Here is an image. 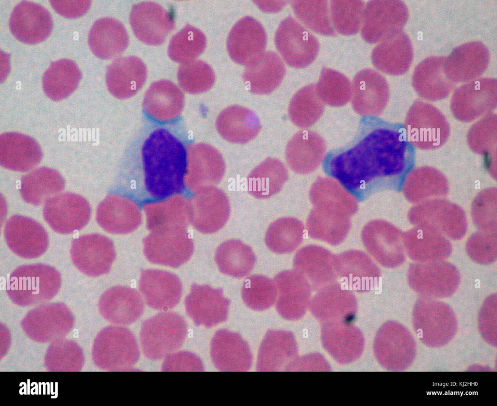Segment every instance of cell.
I'll return each mask as SVG.
<instances>
[{"label": "cell", "mask_w": 497, "mask_h": 406, "mask_svg": "<svg viewBox=\"0 0 497 406\" xmlns=\"http://www.w3.org/2000/svg\"><path fill=\"white\" fill-rule=\"evenodd\" d=\"M266 43V34L262 25L247 16L238 21L230 31L227 47L234 62L246 66L264 52Z\"/></svg>", "instance_id": "15"}, {"label": "cell", "mask_w": 497, "mask_h": 406, "mask_svg": "<svg viewBox=\"0 0 497 406\" xmlns=\"http://www.w3.org/2000/svg\"><path fill=\"white\" fill-rule=\"evenodd\" d=\"M310 198L315 206L336 209L349 216L358 209L356 198L335 179L318 178L311 188Z\"/></svg>", "instance_id": "34"}, {"label": "cell", "mask_w": 497, "mask_h": 406, "mask_svg": "<svg viewBox=\"0 0 497 406\" xmlns=\"http://www.w3.org/2000/svg\"><path fill=\"white\" fill-rule=\"evenodd\" d=\"M315 90L322 102L330 106H343L351 98L352 85L349 79L326 67L322 69Z\"/></svg>", "instance_id": "40"}, {"label": "cell", "mask_w": 497, "mask_h": 406, "mask_svg": "<svg viewBox=\"0 0 497 406\" xmlns=\"http://www.w3.org/2000/svg\"><path fill=\"white\" fill-rule=\"evenodd\" d=\"M192 250V242L180 232L157 233L146 240L145 253L149 260L171 267H178L186 262Z\"/></svg>", "instance_id": "19"}, {"label": "cell", "mask_w": 497, "mask_h": 406, "mask_svg": "<svg viewBox=\"0 0 497 406\" xmlns=\"http://www.w3.org/2000/svg\"><path fill=\"white\" fill-rule=\"evenodd\" d=\"M230 301L221 288L209 285H191L185 299V310L188 315L197 326L210 328L226 320Z\"/></svg>", "instance_id": "11"}, {"label": "cell", "mask_w": 497, "mask_h": 406, "mask_svg": "<svg viewBox=\"0 0 497 406\" xmlns=\"http://www.w3.org/2000/svg\"><path fill=\"white\" fill-rule=\"evenodd\" d=\"M445 58L429 57L416 66L413 74L414 84L422 96L435 100L445 97L448 93L451 86L443 71Z\"/></svg>", "instance_id": "31"}, {"label": "cell", "mask_w": 497, "mask_h": 406, "mask_svg": "<svg viewBox=\"0 0 497 406\" xmlns=\"http://www.w3.org/2000/svg\"><path fill=\"white\" fill-rule=\"evenodd\" d=\"M89 47L95 56L108 60L117 57L127 48L129 38L123 25L112 17H103L93 24L88 34Z\"/></svg>", "instance_id": "23"}, {"label": "cell", "mask_w": 497, "mask_h": 406, "mask_svg": "<svg viewBox=\"0 0 497 406\" xmlns=\"http://www.w3.org/2000/svg\"><path fill=\"white\" fill-rule=\"evenodd\" d=\"M496 80L484 78L473 81L458 89L452 99L457 110L481 109L492 106L496 101Z\"/></svg>", "instance_id": "39"}, {"label": "cell", "mask_w": 497, "mask_h": 406, "mask_svg": "<svg viewBox=\"0 0 497 406\" xmlns=\"http://www.w3.org/2000/svg\"><path fill=\"white\" fill-rule=\"evenodd\" d=\"M278 297L276 309L283 318L293 319L297 317L301 311V301L305 284L301 277L296 272L285 270L279 273L274 278Z\"/></svg>", "instance_id": "36"}, {"label": "cell", "mask_w": 497, "mask_h": 406, "mask_svg": "<svg viewBox=\"0 0 497 406\" xmlns=\"http://www.w3.org/2000/svg\"><path fill=\"white\" fill-rule=\"evenodd\" d=\"M70 255L76 268L90 277L108 273L115 257L112 242L97 234L83 235L73 240Z\"/></svg>", "instance_id": "8"}, {"label": "cell", "mask_w": 497, "mask_h": 406, "mask_svg": "<svg viewBox=\"0 0 497 406\" xmlns=\"http://www.w3.org/2000/svg\"><path fill=\"white\" fill-rule=\"evenodd\" d=\"M364 6L362 0H331L330 15L334 30L345 35L357 33L362 26Z\"/></svg>", "instance_id": "43"}, {"label": "cell", "mask_w": 497, "mask_h": 406, "mask_svg": "<svg viewBox=\"0 0 497 406\" xmlns=\"http://www.w3.org/2000/svg\"><path fill=\"white\" fill-rule=\"evenodd\" d=\"M490 61L488 48L480 41L462 44L445 58L443 71L446 77L455 81H464L480 76Z\"/></svg>", "instance_id": "16"}, {"label": "cell", "mask_w": 497, "mask_h": 406, "mask_svg": "<svg viewBox=\"0 0 497 406\" xmlns=\"http://www.w3.org/2000/svg\"><path fill=\"white\" fill-rule=\"evenodd\" d=\"M4 235L9 249L23 258H37L48 247L49 237L44 228L33 219L23 216L10 217L5 224Z\"/></svg>", "instance_id": "10"}, {"label": "cell", "mask_w": 497, "mask_h": 406, "mask_svg": "<svg viewBox=\"0 0 497 406\" xmlns=\"http://www.w3.org/2000/svg\"><path fill=\"white\" fill-rule=\"evenodd\" d=\"M99 307L102 316L118 325H128L142 315L144 301L138 292L124 286L112 287L101 295Z\"/></svg>", "instance_id": "18"}, {"label": "cell", "mask_w": 497, "mask_h": 406, "mask_svg": "<svg viewBox=\"0 0 497 406\" xmlns=\"http://www.w3.org/2000/svg\"><path fill=\"white\" fill-rule=\"evenodd\" d=\"M142 155L145 183L150 191H177L182 188L186 155L182 143L164 129L154 131L144 142Z\"/></svg>", "instance_id": "2"}, {"label": "cell", "mask_w": 497, "mask_h": 406, "mask_svg": "<svg viewBox=\"0 0 497 406\" xmlns=\"http://www.w3.org/2000/svg\"><path fill=\"white\" fill-rule=\"evenodd\" d=\"M53 9L60 15L67 18L82 16L88 10L91 0H50Z\"/></svg>", "instance_id": "48"}, {"label": "cell", "mask_w": 497, "mask_h": 406, "mask_svg": "<svg viewBox=\"0 0 497 406\" xmlns=\"http://www.w3.org/2000/svg\"><path fill=\"white\" fill-rule=\"evenodd\" d=\"M82 73L72 60L63 59L51 62L43 76L42 86L45 94L57 101L69 96L77 88Z\"/></svg>", "instance_id": "30"}, {"label": "cell", "mask_w": 497, "mask_h": 406, "mask_svg": "<svg viewBox=\"0 0 497 406\" xmlns=\"http://www.w3.org/2000/svg\"><path fill=\"white\" fill-rule=\"evenodd\" d=\"M165 358L162 367L164 371H200L203 369L199 359L188 352H173Z\"/></svg>", "instance_id": "47"}, {"label": "cell", "mask_w": 497, "mask_h": 406, "mask_svg": "<svg viewBox=\"0 0 497 406\" xmlns=\"http://www.w3.org/2000/svg\"><path fill=\"white\" fill-rule=\"evenodd\" d=\"M100 357L106 368L123 371L131 368L137 362L139 350L136 339L128 329L109 327L101 332Z\"/></svg>", "instance_id": "14"}, {"label": "cell", "mask_w": 497, "mask_h": 406, "mask_svg": "<svg viewBox=\"0 0 497 406\" xmlns=\"http://www.w3.org/2000/svg\"><path fill=\"white\" fill-rule=\"evenodd\" d=\"M414 52L411 41L403 31L381 42L373 49L371 60L379 70L392 75L405 73L410 67Z\"/></svg>", "instance_id": "25"}, {"label": "cell", "mask_w": 497, "mask_h": 406, "mask_svg": "<svg viewBox=\"0 0 497 406\" xmlns=\"http://www.w3.org/2000/svg\"><path fill=\"white\" fill-rule=\"evenodd\" d=\"M187 333L184 318L170 312H162L145 320L141 326L140 341L145 356L159 360L179 349Z\"/></svg>", "instance_id": "4"}, {"label": "cell", "mask_w": 497, "mask_h": 406, "mask_svg": "<svg viewBox=\"0 0 497 406\" xmlns=\"http://www.w3.org/2000/svg\"><path fill=\"white\" fill-rule=\"evenodd\" d=\"M275 43L284 61L290 66L305 67L315 59L319 49L316 38L291 16L282 21Z\"/></svg>", "instance_id": "6"}, {"label": "cell", "mask_w": 497, "mask_h": 406, "mask_svg": "<svg viewBox=\"0 0 497 406\" xmlns=\"http://www.w3.org/2000/svg\"><path fill=\"white\" fill-rule=\"evenodd\" d=\"M293 10L297 17L309 29L325 36H335L326 0H294Z\"/></svg>", "instance_id": "42"}, {"label": "cell", "mask_w": 497, "mask_h": 406, "mask_svg": "<svg viewBox=\"0 0 497 406\" xmlns=\"http://www.w3.org/2000/svg\"><path fill=\"white\" fill-rule=\"evenodd\" d=\"M303 226L298 219L291 217L278 219L268 227L265 243L272 252L283 254L293 251L301 243Z\"/></svg>", "instance_id": "38"}, {"label": "cell", "mask_w": 497, "mask_h": 406, "mask_svg": "<svg viewBox=\"0 0 497 406\" xmlns=\"http://www.w3.org/2000/svg\"><path fill=\"white\" fill-rule=\"evenodd\" d=\"M287 177V171L280 161L267 158L249 175L248 192L258 199L269 198L281 190Z\"/></svg>", "instance_id": "33"}, {"label": "cell", "mask_w": 497, "mask_h": 406, "mask_svg": "<svg viewBox=\"0 0 497 406\" xmlns=\"http://www.w3.org/2000/svg\"><path fill=\"white\" fill-rule=\"evenodd\" d=\"M147 70L143 62L136 56L120 58L107 67L106 82L109 91L116 97H132L142 87Z\"/></svg>", "instance_id": "21"}, {"label": "cell", "mask_w": 497, "mask_h": 406, "mask_svg": "<svg viewBox=\"0 0 497 406\" xmlns=\"http://www.w3.org/2000/svg\"><path fill=\"white\" fill-rule=\"evenodd\" d=\"M43 214L46 222L55 232L69 234L86 225L90 219L91 208L83 197L68 192L47 200Z\"/></svg>", "instance_id": "7"}, {"label": "cell", "mask_w": 497, "mask_h": 406, "mask_svg": "<svg viewBox=\"0 0 497 406\" xmlns=\"http://www.w3.org/2000/svg\"><path fill=\"white\" fill-rule=\"evenodd\" d=\"M180 86L191 94L204 93L214 85L215 75L212 67L201 60H192L182 63L177 74Z\"/></svg>", "instance_id": "45"}, {"label": "cell", "mask_w": 497, "mask_h": 406, "mask_svg": "<svg viewBox=\"0 0 497 406\" xmlns=\"http://www.w3.org/2000/svg\"><path fill=\"white\" fill-rule=\"evenodd\" d=\"M184 100L182 91L173 82L163 79L150 85L145 94L143 107L151 117L166 122L180 114Z\"/></svg>", "instance_id": "26"}, {"label": "cell", "mask_w": 497, "mask_h": 406, "mask_svg": "<svg viewBox=\"0 0 497 406\" xmlns=\"http://www.w3.org/2000/svg\"><path fill=\"white\" fill-rule=\"evenodd\" d=\"M139 288L147 304L158 310L176 306L182 294L179 278L173 273L159 269L142 270Z\"/></svg>", "instance_id": "17"}, {"label": "cell", "mask_w": 497, "mask_h": 406, "mask_svg": "<svg viewBox=\"0 0 497 406\" xmlns=\"http://www.w3.org/2000/svg\"><path fill=\"white\" fill-rule=\"evenodd\" d=\"M215 365L224 371H245L249 369L251 357L246 343L239 335L227 330L218 331L211 345Z\"/></svg>", "instance_id": "27"}, {"label": "cell", "mask_w": 497, "mask_h": 406, "mask_svg": "<svg viewBox=\"0 0 497 406\" xmlns=\"http://www.w3.org/2000/svg\"><path fill=\"white\" fill-rule=\"evenodd\" d=\"M396 141L387 129H371L351 146L331 155L327 171L349 192L363 200L376 192L383 179L394 172Z\"/></svg>", "instance_id": "1"}, {"label": "cell", "mask_w": 497, "mask_h": 406, "mask_svg": "<svg viewBox=\"0 0 497 406\" xmlns=\"http://www.w3.org/2000/svg\"><path fill=\"white\" fill-rule=\"evenodd\" d=\"M206 39L199 29L187 24L171 39L168 55L174 62L184 63L195 60L204 50Z\"/></svg>", "instance_id": "41"}, {"label": "cell", "mask_w": 497, "mask_h": 406, "mask_svg": "<svg viewBox=\"0 0 497 406\" xmlns=\"http://www.w3.org/2000/svg\"><path fill=\"white\" fill-rule=\"evenodd\" d=\"M352 85L351 104L360 115L376 116L385 107L389 89L385 78L377 71L366 68L354 76Z\"/></svg>", "instance_id": "13"}, {"label": "cell", "mask_w": 497, "mask_h": 406, "mask_svg": "<svg viewBox=\"0 0 497 406\" xmlns=\"http://www.w3.org/2000/svg\"><path fill=\"white\" fill-rule=\"evenodd\" d=\"M130 23L137 38L153 46L163 44L175 27L173 14L151 1L134 5L130 13Z\"/></svg>", "instance_id": "9"}, {"label": "cell", "mask_w": 497, "mask_h": 406, "mask_svg": "<svg viewBox=\"0 0 497 406\" xmlns=\"http://www.w3.org/2000/svg\"><path fill=\"white\" fill-rule=\"evenodd\" d=\"M13 35L27 44H35L46 39L53 28L50 12L36 3L23 0L14 8L9 19Z\"/></svg>", "instance_id": "12"}, {"label": "cell", "mask_w": 497, "mask_h": 406, "mask_svg": "<svg viewBox=\"0 0 497 406\" xmlns=\"http://www.w3.org/2000/svg\"><path fill=\"white\" fill-rule=\"evenodd\" d=\"M349 216L339 210L315 206L307 220L310 234L331 243H337L345 235L349 226Z\"/></svg>", "instance_id": "35"}, {"label": "cell", "mask_w": 497, "mask_h": 406, "mask_svg": "<svg viewBox=\"0 0 497 406\" xmlns=\"http://www.w3.org/2000/svg\"><path fill=\"white\" fill-rule=\"evenodd\" d=\"M324 111V104L316 93L315 84L308 85L298 90L292 97L288 109L292 122L303 129L313 125Z\"/></svg>", "instance_id": "37"}, {"label": "cell", "mask_w": 497, "mask_h": 406, "mask_svg": "<svg viewBox=\"0 0 497 406\" xmlns=\"http://www.w3.org/2000/svg\"><path fill=\"white\" fill-rule=\"evenodd\" d=\"M408 15L401 0L369 1L364 6L361 35L369 43L381 42L402 31Z\"/></svg>", "instance_id": "5"}, {"label": "cell", "mask_w": 497, "mask_h": 406, "mask_svg": "<svg viewBox=\"0 0 497 406\" xmlns=\"http://www.w3.org/2000/svg\"><path fill=\"white\" fill-rule=\"evenodd\" d=\"M290 334L282 330L269 331L261 346L258 361L260 371L282 369L289 356Z\"/></svg>", "instance_id": "44"}, {"label": "cell", "mask_w": 497, "mask_h": 406, "mask_svg": "<svg viewBox=\"0 0 497 406\" xmlns=\"http://www.w3.org/2000/svg\"><path fill=\"white\" fill-rule=\"evenodd\" d=\"M215 261L222 273L234 278H242L252 271L256 257L249 246L240 240L231 239L217 248Z\"/></svg>", "instance_id": "32"}, {"label": "cell", "mask_w": 497, "mask_h": 406, "mask_svg": "<svg viewBox=\"0 0 497 406\" xmlns=\"http://www.w3.org/2000/svg\"><path fill=\"white\" fill-rule=\"evenodd\" d=\"M42 156L40 146L32 137L16 132L0 136V164L5 168L27 172L41 162Z\"/></svg>", "instance_id": "20"}, {"label": "cell", "mask_w": 497, "mask_h": 406, "mask_svg": "<svg viewBox=\"0 0 497 406\" xmlns=\"http://www.w3.org/2000/svg\"><path fill=\"white\" fill-rule=\"evenodd\" d=\"M242 297L250 308L262 311L271 307L278 295L274 281L262 275H255L247 278L242 288Z\"/></svg>", "instance_id": "46"}, {"label": "cell", "mask_w": 497, "mask_h": 406, "mask_svg": "<svg viewBox=\"0 0 497 406\" xmlns=\"http://www.w3.org/2000/svg\"><path fill=\"white\" fill-rule=\"evenodd\" d=\"M217 130L226 141L245 143L258 134L260 121L256 114L245 107L234 105L224 109L216 122Z\"/></svg>", "instance_id": "28"}, {"label": "cell", "mask_w": 497, "mask_h": 406, "mask_svg": "<svg viewBox=\"0 0 497 406\" xmlns=\"http://www.w3.org/2000/svg\"><path fill=\"white\" fill-rule=\"evenodd\" d=\"M61 285V275L55 268L35 264L17 268L10 275L6 291L12 300L24 305L50 299Z\"/></svg>", "instance_id": "3"}, {"label": "cell", "mask_w": 497, "mask_h": 406, "mask_svg": "<svg viewBox=\"0 0 497 406\" xmlns=\"http://www.w3.org/2000/svg\"><path fill=\"white\" fill-rule=\"evenodd\" d=\"M65 187V180L57 171L42 167L21 178L20 193L25 202L37 206L58 194Z\"/></svg>", "instance_id": "29"}, {"label": "cell", "mask_w": 497, "mask_h": 406, "mask_svg": "<svg viewBox=\"0 0 497 406\" xmlns=\"http://www.w3.org/2000/svg\"><path fill=\"white\" fill-rule=\"evenodd\" d=\"M285 72L284 64L279 56L268 51L246 65L243 78L252 93L266 94L280 85Z\"/></svg>", "instance_id": "24"}, {"label": "cell", "mask_w": 497, "mask_h": 406, "mask_svg": "<svg viewBox=\"0 0 497 406\" xmlns=\"http://www.w3.org/2000/svg\"><path fill=\"white\" fill-rule=\"evenodd\" d=\"M326 146L316 132L304 130L297 132L287 144V162L295 172L307 174L315 170L323 161Z\"/></svg>", "instance_id": "22"}]
</instances>
